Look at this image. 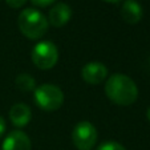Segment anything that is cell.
I'll use <instances>...</instances> for the list:
<instances>
[{
    "label": "cell",
    "mask_w": 150,
    "mask_h": 150,
    "mask_svg": "<svg viewBox=\"0 0 150 150\" xmlns=\"http://www.w3.org/2000/svg\"><path fill=\"white\" fill-rule=\"evenodd\" d=\"M146 117H147V120L150 121V106L147 108V110H146Z\"/></svg>",
    "instance_id": "cell-17"
},
{
    "label": "cell",
    "mask_w": 150,
    "mask_h": 150,
    "mask_svg": "<svg viewBox=\"0 0 150 150\" xmlns=\"http://www.w3.org/2000/svg\"><path fill=\"white\" fill-rule=\"evenodd\" d=\"M144 11L137 0H125L121 7V17L127 24H137L141 21Z\"/></svg>",
    "instance_id": "cell-9"
},
{
    "label": "cell",
    "mask_w": 150,
    "mask_h": 150,
    "mask_svg": "<svg viewBox=\"0 0 150 150\" xmlns=\"http://www.w3.org/2000/svg\"><path fill=\"white\" fill-rule=\"evenodd\" d=\"M32 61L39 69H51L56 65L59 60V51L57 47L49 40L39 41L32 48Z\"/></svg>",
    "instance_id": "cell-4"
},
{
    "label": "cell",
    "mask_w": 150,
    "mask_h": 150,
    "mask_svg": "<svg viewBox=\"0 0 150 150\" xmlns=\"http://www.w3.org/2000/svg\"><path fill=\"white\" fill-rule=\"evenodd\" d=\"M72 17V8L65 3H57L51 8L48 15V23L53 27H64Z\"/></svg>",
    "instance_id": "cell-8"
},
{
    "label": "cell",
    "mask_w": 150,
    "mask_h": 150,
    "mask_svg": "<svg viewBox=\"0 0 150 150\" xmlns=\"http://www.w3.org/2000/svg\"><path fill=\"white\" fill-rule=\"evenodd\" d=\"M27 0H6V3L8 4L11 8H21L25 4Z\"/></svg>",
    "instance_id": "cell-13"
},
{
    "label": "cell",
    "mask_w": 150,
    "mask_h": 150,
    "mask_svg": "<svg viewBox=\"0 0 150 150\" xmlns=\"http://www.w3.org/2000/svg\"><path fill=\"white\" fill-rule=\"evenodd\" d=\"M31 1L37 7H48L51 4H53L56 0H31Z\"/></svg>",
    "instance_id": "cell-14"
},
{
    "label": "cell",
    "mask_w": 150,
    "mask_h": 150,
    "mask_svg": "<svg viewBox=\"0 0 150 150\" xmlns=\"http://www.w3.org/2000/svg\"><path fill=\"white\" fill-rule=\"evenodd\" d=\"M81 77L89 85L101 84L108 79V68L100 61H91L82 67Z\"/></svg>",
    "instance_id": "cell-6"
},
{
    "label": "cell",
    "mask_w": 150,
    "mask_h": 150,
    "mask_svg": "<svg viewBox=\"0 0 150 150\" xmlns=\"http://www.w3.org/2000/svg\"><path fill=\"white\" fill-rule=\"evenodd\" d=\"M4 132H6V121H4L3 117L0 116V138L3 137Z\"/></svg>",
    "instance_id": "cell-15"
},
{
    "label": "cell",
    "mask_w": 150,
    "mask_h": 150,
    "mask_svg": "<svg viewBox=\"0 0 150 150\" xmlns=\"http://www.w3.org/2000/svg\"><path fill=\"white\" fill-rule=\"evenodd\" d=\"M17 24L20 32L31 40L41 39L49 27L48 19L44 16V13L35 8H27L20 12Z\"/></svg>",
    "instance_id": "cell-2"
},
{
    "label": "cell",
    "mask_w": 150,
    "mask_h": 150,
    "mask_svg": "<svg viewBox=\"0 0 150 150\" xmlns=\"http://www.w3.org/2000/svg\"><path fill=\"white\" fill-rule=\"evenodd\" d=\"M97 129L88 121H81L73 127L72 141L79 150H92L97 142Z\"/></svg>",
    "instance_id": "cell-5"
},
{
    "label": "cell",
    "mask_w": 150,
    "mask_h": 150,
    "mask_svg": "<svg viewBox=\"0 0 150 150\" xmlns=\"http://www.w3.org/2000/svg\"><path fill=\"white\" fill-rule=\"evenodd\" d=\"M97 150H126V149L121 144H118V142L110 141V142H105V144L100 145Z\"/></svg>",
    "instance_id": "cell-12"
},
{
    "label": "cell",
    "mask_w": 150,
    "mask_h": 150,
    "mask_svg": "<svg viewBox=\"0 0 150 150\" xmlns=\"http://www.w3.org/2000/svg\"><path fill=\"white\" fill-rule=\"evenodd\" d=\"M102 1H106V3H120L121 0H102Z\"/></svg>",
    "instance_id": "cell-16"
},
{
    "label": "cell",
    "mask_w": 150,
    "mask_h": 150,
    "mask_svg": "<svg viewBox=\"0 0 150 150\" xmlns=\"http://www.w3.org/2000/svg\"><path fill=\"white\" fill-rule=\"evenodd\" d=\"M33 98L36 105L41 110L54 112L64 104V93L53 84H42L35 89Z\"/></svg>",
    "instance_id": "cell-3"
},
{
    "label": "cell",
    "mask_w": 150,
    "mask_h": 150,
    "mask_svg": "<svg viewBox=\"0 0 150 150\" xmlns=\"http://www.w3.org/2000/svg\"><path fill=\"white\" fill-rule=\"evenodd\" d=\"M32 142L23 130H13L4 138L1 150H31Z\"/></svg>",
    "instance_id": "cell-7"
},
{
    "label": "cell",
    "mask_w": 150,
    "mask_h": 150,
    "mask_svg": "<svg viewBox=\"0 0 150 150\" xmlns=\"http://www.w3.org/2000/svg\"><path fill=\"white\" fill-rule=\"evenodd\" d=\"M105 94L112 102L121 106H129L138 98L136 82L124 73H114L105 82Z\"/></svg>",
    "instance_id": "cell-1"
},
{
    "label": "cell",
    "mask_w": 150,
    "mask_h": 150,
    "mask_svg": "<svg viewBox=\"0 0 150 150\" xmlns=\"http://www.w3.org/2000/svg\"><path fill=\"white\" fill-rule=\"evenodd\" d=\"M32 112L27 104L19 102L15 104L9 110V120L16 127H23L31 121Z\"/></svg>",
    "instance_id": "cell-10"
},
{
    "label": "cell",
    "mask_w": 150,
    "mask_h": 150,
    "mask_svg": "<svg viewBox=\"0 0 150 150\" xmlns=\"http://www.w3.org/2000/svg\"><path fill=\"white\" fill-rule=\"evenodd\" d=\"M15 84H16L17 89L21 92H32L36 89V81L28 73H20L15 79Z\"/></svg>",
    "instance_id": "cell-11"
}]
</instances>
